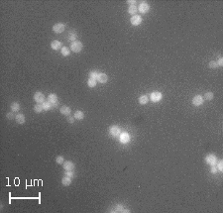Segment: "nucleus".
<instances>
[{
    "instance_id": "obj_1",
    "label": "nucleus",
    "mask_w": 223,
    "mask_h": 213,
    "mask_svg": "<svg viewBox=\"0 0 223 213\" xmlns=\"http://www.w3.org/2000/svg\"><path fill=\"white\" fill-rule=\"evenodd\" d=\"M82 48H83V45L80 41H74L71 45V50L73 53H80L82 51Z\"/></svg>"
},
{
    "instance_id": "obj_2",
    "label": "nucleus",
    "mask_w": 223,
    "mask_h": 213,
    "mask_svg": "<svg viewBox=\"0 0 223 213\" xmlns=\"http://www.w3.org/2000/svg\"><path fill=\"white\" fill-rule=\"evenodd\" d=\"M205 162H206V164L209 165V166H215L216 163H217V158H216L215 155H212V154L207 155V156L205 157Z\"/></svg>"
},
{
    "instance_id": "obj_3",
    "label": "nucleus",
    "mask_w": 223,
    "mask_h": 213,
    "mask_svg": "<svg viewBox=\"0 0 223 213\" xmlns=\"http://www.w3.org/2000/svg\"><path fill=\"white\" fill-rule=\"evenodd\" d=\"M65 30V24L63 23H57L53 26V31L57 34H61Z\"/></svg>"
},
{
    "instance_id": "obj_4",
    "label": "nucleus",
    "mask_w": 223,
    "mask_h": 213,
    "mask_svg": "<svg viewBox=\"0 0 223 213\" xmlns=\"http://www.w3.org/2000/svg\"><path fill=\"white\" fill-rule=\"evenodd\" d=\"M109 134H110L112 137H118V136H120V134H121V130H120V128H119L118 126L113 125V126H111V127L109 128Z\"/></svg>"
},
{
    "instance_id": "obj_5",
    "label": "nucleus",
    "mask_w": 223,
    "mask_h": 213,
    "mask_svg": "<svg viewBox=\"0 0 223 213\" xmlns=\"http://www.w3.org/2000/svg\"><path fill=\"white\" fill-rule=\"evenodd\" d=\"M48 99H49L48 101L50 102V103H52L53 107H57V106L59 105V100H58V96H57V94H55V93H51V94H49Z\"/></svg>"
},
{
    "instance_id": "obj_6",
    "label": "nucleus",
    "mask_w": 223,
    "mask_h": 213,
    "mask_svg": "<svg viewBox=\"0 0 223 213\" xmlns=\"http://www.w3.org/2000/svg\"><path fill=\"white\" fill-rule=\"evenodd\" d=\"M130 22L133 26H139L141 23H142V17L140 15H134L130 18Z\"/></svg>"
},
{
    "instance_id": "obj_7",
    "label": "nucleus",
    "mask_w": 223,
    "mask_h": 213,
    "mask_svg": "<svg viewBox=\"0 0 223 213\" xmlns=\"http://www.w3.org/2000/svg\"><path fill=\"white\" fill-rule=\"evenodd\" d=\"M163 98V95L162 93L159 92V91H154V92L151 93V96H150V99H151L153 102H159L162 100Z\"/></svg>"
},
{
    "instance_id": "obj_8",
    "label": "nucleus",
    "mask_w": 223,
    "mask_h": 213,
    "mask_svg": "<svg viewBox=\"0 0 223 213\" xmlns=\"http://www.w3.org/2000/svg\"><path fill=\"white\" fill-rule=\"evenodd\" d=\"M203 102H204V99H203V97L201 95H195L192 98V104L194 106H200V105L203 104Z\"/></svg>"
},
{
    "instance_id": "obj_9",
    "label": "nucleus",
    "mask_w": 223,
    "mask_h": 213,
    "mask_svg": "<svg viewBox=\"0 0 223 213\" xmlns=\"http://www.w3.org/2000/svg\"><path fill=\"white\" fill-rule=\"evenodd\" d=\"M139 12H141L143 14H146V13H148L149 12V10H150V6H149V4L147 3V2H142L140 5H139Z\"/></svg>"
},
{
    "instance_id": "obj_10",
    "label": "nucleus",
    "mask_w": 223,
    "mask_h": 213,
    "mask_svg": "<svg viewBox=\"0 0 223 213\" xmlns=\"http://www.w3.org/2000/svg\"><path fill=\"white\" fill-rule=\"evenodd\" d=\"M34 100L37 103L41 104V103H44L45 102V95L42 92H36L34 94Z\"/></svg>"
},
{
    "instance_id": "obj_11",
    "label": "nucleus",
    "mask_w": 223,
    "mask_h": 213,
    "mask_svg": "<svg viewBox=\"0 0 223 213\" xmlns=\"http://www.w3.org/2000/svg\"><path fill=\"white\" fill-rule=\"evenodd\" d=\"M62 43L60 42V41H57V40H55L53 41L52 43H51V48L53 49L54 51H58V50H62Z\"/></svg>"
},
{
    "instance_id": "obj_12",
    "label": "nucleus",
    "mask_w": 223,
    "mask_h": 213,
    "mask_svg": "<svg viewBox=\"0 0 223 213\" xmlns=\"http://www.w3.org/2000/svg\"><path fill=\"white\" fill-rule=\"evenodd\" d=\"M63 169L65 171H73L74 169V164L71 161H65L63 163Z\"/></svg>"
},
{
    "instance_id": "obj_13",
    "label": "nucleus",
    "mask_w": 223,
    "mask_h": 213,
    "mask_svg": "<svg viewBox=\"0 0 223 213\" xmlns=\"http://www.w3.org/2000/svg\"><path fill=\"white\" fill-rule=\"evenodd\" d=\"M96 80H97L98 82H100V83H106L107 80H108V77H107V75L105 74L101 73V74H98Z\"/></svg>"
},
{
    "instance_id": "obj_14",
    "label": "nucleus",
    "mask_w": 223,
    "mask_h": 213,
    "mask_svg": "<svg viewBox=\"0 0 223 213\" xmlns=\"http://www.w3.org/2000/svg\"><path fill=\"white\" fill-rule=\"evenodd\" d=\"M129 141H130V136H129V134H127V133H122V134L120 135V142H121L122 144H127V143H129Z\"/></svg>"
},
{
    "instance_id": "obj_15",
    "label": "nucleus",
    "mask_w": 223,
    "mask_h": 213,
    "mask_svg": "<svg viewBox=\"0 0 223 213\" xmlns=\"http://www.w3.org/2000/svg\"><path fill=\"white\" fill-rule=\"evenodd\" d=\"M60 112L62 113V115L69 116V115L71 113V110L69 106H62V107H61V109H60Z\"/></svg>"
},
{
    "instance_id": "obj_16",
    "label": "nucleus",
    "mask_w": 223,
    "mask_h": 213,
    "mask_svg": "<svg viewBox=\"0 0 223 213\" xmlns=\"http://www.w3.org/2000/svg\"><path fill=\"white\" fill-rule=\"evenodd\" d=\"M15 119L17 121L18 124H24L25 123V121H26V118H25V116L22 114V113H19L16 115V117H15Z\"/></svg>"
},
{
    "instance_id": "obj_17",
    "label": "nucleus",
    "mask_w": 223,
    "mask_h": 213,
    "mask_svg": "<svg viewBox=\"0 0 223 213\" xmlns=\"http://www.w3.org/2000/svg\"><path fill=\"white\" fill-rule=\"evenodd\" d=\"M73 117H74V119H77V120H82V119L84 118V113H83L82 111L77 110V111L74 112V115H73Z\"/></svg>"
},
{
    "instance_id": "obj_18",
    "label": "nucleus",
    "mask_w": 223,
    "mask_h": 213,
    "mask_svg": "<svg viewBox=\"0 0 223 213\" xmlns=\"http://www.w3.org/2000/svg\"><path fill=\"white\" fill-rule=\"evenodd\" d=\"M138 101H139V103H140V104L145 105V104H147V103H148V101H149V97H148L147 95H141V96L139 97Z\"/></svg>"
},
{
    "instance_id": "obj_19",
    "label": "nucleus",
    "mask_w": 223,
    "mask_h": 213,
    "mask_svg": "<svg viewBox=\"0 0 223 213\" xmlns=\"http://www.w3.org/2000/svg\"><path fill=\"white\" fill-rule=\"evenodd\" d=\"M62 183L64 186H69V185L71 183V177H69V176H63L62 178Z\"/></svg>"
},
{
    "instance_id": "obj_20",
    "label": "nucleus",
    "mask_w": 223,
    "mask_h": 213,
    "mask_svg": "<svg viewBox=\"0 0 223 213\" xmlns=\"http://www.w3.org/2000/svg\"><path fill=\"white\" fill-rule=\"evenodd\" d=\"M137 11H138V8L136 7V5H130V6H129V8H128V13H129V14H131L132 16L136 15Z\"/></svg>"
},
{
    "instance_id": "obj_21",
    "label": "nucleus",
    "mask_w": 223,
    "mask_h": 213,
    "mask_svg": "<svg viewBox=\"0 0 223 213\" xmlns=\"http://www.w3.org/2000/svg\"><path fill=\"white\" fill-rule=\"evenodd\" d=\"M10 108H11V110L13 112H17L20 110V104H19L18 102H13V103L11 104Z\"/></svg>"
},
{
    "instance_id": "obj_22",
    "label": "nucleus",
    "mask_w": 223,
    "mask_h": 213,
    "mask_svg": "<svg viewBox=\"0 0 223 213\" xmlns=\"http://www.w3.org/2000/svg\"><path fill=\"white\" fill-rule=\"evenodd\" d=\"M42 106H43V109L46 110V111H48V110H51L52 108H53V105H52V103H50L49 101H45L43 104H42Z\"/></svg>"
},
{
    "instance_id": "obj_23",
    "label": "nucleus",
    "mask_w": 223,
    "mask_h": 213,
    "mask_svg": "<svg viewBox=\"0 0 223 213\" xmlns=\"http://www.w3.org/2000/svg\"><path fill=\"white\" fill-rule=\"evenodd\" d=\"M61 52H62V55L63 56H70V54H71V51H70V49H69L68 47H62V50H61Z\"/></svg>"
},
{
    "instance_id": "obj_24",
    "label": "nucleus",
    "mask_w": 223,
    "mask_h": 213,
    "mask_svg": "<svg viewBox=\"0 0 223 213\" xmlns=\"http://www.w3.org/2000/svg\"><path fill=\"white\" fill-rule=\"evenodd\" d=\"M76 38H77V35H76L75 32H70V33H69V40L71 41V43L74 42V41H76Z\"/></svg>"
},
{
    "instance_id": "obj_25",
    "label": "nucleus",
    "mask_w": 223,
    "mask_h": 213,
    "mask_svg": "<svg viewBox=\"0 0 223 213\" xmlns=\"http://www.w3.org/2000/svg\"><path fill=\"white\" fill-rule=\"evenodd\" d=\"M96 79H93V78H89L88 80H87V85H88V87H95L96 86Z\"/></svg>"
},
{
    "instance_id": "obj_26",
    "label": "nucleus",
    "mask_w": 223,
    "mask_h": 213,
    "mask_svg": "<svg viewBox=\"0 0 223 213\" xmlns=\"http://www.w3.org/2000/svg\"><path fill=\"white\" fill-rule=\"evenodd\" d=\"M213 96H214L213 92L207 91V92L204 94V97H203V99H206V100H212V99H213Z\"/></svg>"
},
{
    "instance_id": "obj_27",
    "label": "nucleus",
    "mask_w": 223,
    "mask_h": 213,
    "mask_svg": "<svg viewBox=\"0 0 223 213\" xmlns=\"http://www.w3.org/2000/svg\"><path fill=\"white\" fill-rule=\"evenodd\" d=\"M43 110H44V109H43V106H42L41 104H39V103H37L35 106H34V111H35L36 113H41Z\"/></svg>"
},
{
    "instance_id": "obj_28",
    "label": "nucleus",
    "mask_w": 223,
    "mask_h": 213,
    "mask_svg": "<svg viewBox=\"0 0 223 213\" xmlns=\"http://www.w3.org/2000/svg\"><path fill=\"white\" fill-rule=\"evenodd\" d=\"M56 163H57L58 165H63V163H64V159H63V157H62V156L57 157L56 158Z\"/></svg>"
},
{
    "instance_id": "obj_29",
    "label": "nucleus",
    "mask_w": 223,
    "mask_h": 213,
    "mask_svg": "<svg viewBox=\"0 0 223 213\" xmlns=\"http://www.w3.org/2000/svg\"><path fill=\"white\" fill-rule=\"evenodd\" d=\"M216 165H217V169H218V172H222L223 169V161L222 160H220L219 162H217L216 163Z\"/></svg>"
},
{
    "instance_id": "obj_30",
    "label": "nucleus",
    "mask_w": 223,
    "mask_h": 213,
    "mask_svg": "<svg viewBox=\"0 0 223 213\" xmlns=\"http://www.w3.org/2000/svg\"><path fill=\"white\" fill-rule=\"evenodd\" d=\"M208 65H209V67H210V68H217V67H218V65H217V63H216L215 61L210 62Z\"/></svg>"
},
{
    "instance_id": "obj_31",
    "label": "nucleus",
    "mask_w": 223,
    "mask_h": 213,
    "mask_svg": "<svg viewBox=\"0 0 223 213\" xmlns=\"http://www.w3.org/2000/svg\"><path fill=\"white\" fill-rule=\"evenodd\" d=\"M97 75H98V74L96 73V72H91V73L89 74V78L96 79V78H97Z\"/></svg>"
},
{
    "instance_id": "obj_32",
    "label": "nucleus",
    "mask_w": 223,
    "mask_h": 213,
    "mask_svg": "<svg viewBox=\"0 0 223 213\" xmlns=\"http://www.w3.org/2000/svg\"><path fill=\"white\" fill-rule=\"evenodd\" d=\"M65 176H69V177H73L74 176V174H73V171H65Z\"/></svg>"
},
{
    "instance_id": "obj_33",
    "label": "nucleus",
    "mask_w": 223,
    "mask_h": 213,
    "mask_svg": "<svg viewBox=\"0 0 223 213\" xmlns=\"http://www.w3.org/2000/svg\"><path fill=\"white\" fill-rule=\"evenodd\" d=\"M210 173L211 174H217L218 173V169H217V167H215V166H211V168H210Z\"/></svg>"
},
{
    "instance_id": "obj_34",
    "label": "nucleus",
    "mask_w": 223,
    "mask_h": 213,
    "mask_svg": "<svg viewBox=\"0 0 223 213\" xmlns=\"http://www.w3.org/2000/svg\"><path fill=\"white\" fill-rule=\"evenodd\" d=\"M6 117H7L8 119H13V118H15L16 116H14V114H13L12 112H10V113H7V114H6Z\"/></svg>"
},
{
    "instance_id": "obj_35",
    "label": "nucleus",
    "mask_w": 223,
    "mask_h": 213,
    "mask_svg": "<svg viewBox=\"0 0 223 213\" xmlns=\"http://www.w3.org/2000/svg\"><path fill=\"white\" fill-rule=\"evenodd\" d=\"M68 122L71 123V124H73L74 123V117H71V116H68Z\"/></svg>"
},
{
    "instance_id": "obj_36",
    "label": "nucleus",
    "mask_w": 223,
    "mask_h": 213,
    "mask_svg": "<svg viewBox=\"0 0 223 213\" xmlns=\"http://www.w3.org/2000/svg\"><path fill=\"white\" fill-rule=\"evenodd\" d=\"M216 63H217L218 66H222V65H223V59H222V58H219L218 62H216Z\"/></svg>"
},
{
    "instance_id": "obj_37",
    "label": "nucleus",
    "mask_w": 223,
    "mask_h": 213,
    "mask_svg": "<svg viewBox=\"0 0 223 213\" xmlns=\"http://www.w3.org/2000/svg\"><path fill=\"white\" fill-rule=\"evenodd\" d=\"M127 2H128V3H130L131 5H133L134 3H136V1H133V0H129V1H127Z\"/></svg>"
}]
</instances>
